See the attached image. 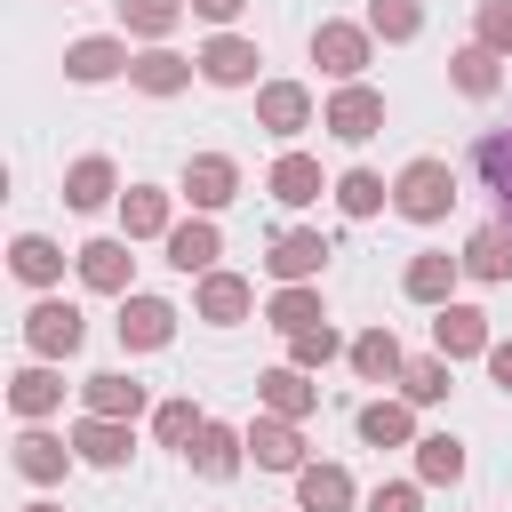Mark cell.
<instances>
[{
  "label": "cell",
  "instance_id": "cell-1",
  "mask_svg": "<svg viewBox=\"0 0 512 512\" xmlns=\"http://www.w3.org/2000/svg\"><path fill=\"white\" fill-rule=\"evenodd\" d=\"M392 208H400L408 224H440V216L456 208V168H448V160H408V168L392 176Z\"/></svg>",
  "mask_w": 512,
  "mask_h": 512
},
{
  "label": "cell",
  "instance_id": "cell-2",
  "mask_svg": "<svg viewBox=\"0 0 512 512\" xmlns=\"http://www.w3.org/2000/svg\"><path fill=\"white\" fill-rule=\"evenodd\" d=\"M80 336H88V320H80V304H64V296H40V304L24 312V352H32V360H72Z\"/></svg>",
  "mask_w": 512,
  "mask_h": 512
},
{
  "label": "cell",
  "instance_id": "cell-3",
  "mask_svg": "<svg viewBox=\"0 0 512 512\" xmlns=\"http://www.w3.org/2000/svg\"><path fill=\"white\" fill-rule=\"evenodd\" d=\"M368 40H376L368 24H336V16H328V24L312 32V64L344 88V80H360V72H368Z\"/></svg>",
  "mask_w": 512,
  "mask_h": 512
},
{
  "label": "cell",
  "instance_id": "cell-4",
  "mask_svg": "<svg viewBox=\"0 0 512 512\" xmlns=\"http://www.w3.org/2000/svg\"><path fill=\"white\" fill-rule=\"evenodd\" d=\"M320 128H328V136H344V144H368V136L384 128V96H376L368 80H344V88L328 96V112H320Z\"/></svg>",
  "mask_w": 512,
  "mask_h": 512
},
{
  "label": "cell",
  "instance_id": "cell-5",
  "mask_svg": "<svg viewBox=\"0 0 512 512\" xmlns=\"http://www.w3.org/2000/svg\"><path fill=\"white\" fill-rule=\"evenodd\" d=\"M256 128L280 136V144L304 136V128H312V88H304V80H264V88H256Z\"/></svg>",
  "mask_w": 512,
  "mask_h": 512
},
{
  "label": "cell",
  "instance_id": "cell-6",
  "mask_svg": "<svg viewBox=\"0 0 512 512\" xmlns=\"http://www.w3.org/2000/svg\"><path fill=\"white\" fill-rule=\"evenodd\" d=\"M112 328H120V344H128V352H160V344L176 336V304H168V296H136V288H128Z\"/></svg>",
  "mask_w": 512,
  "mask_h": 512
},
{
  "label": "cell",
  "instance_id": "cell-7",
  "mask_svg": "<svg viewBox=\"0 0 512 512\" xmlns=\"http://www.w3.org/2000/svg\"><path fill=\"white\" fill-rule=\"evenodd\" d=\"M232 192H240V160H232V152H192V160H184V200H192L200 216H216Z\"/></svg>",
  "mask_w": 512,
  "mask_h": 512
},
{
  "label": "cell",
  "instance_id": "cell-8",
  "mask_svg": "<svg viewBox=\"0 0 512 512\" xmlns=\"http://www.w3.org/2000/svg\"><path fill=\"white\" fill-rule=\"evenodd\" d=\"M432 344H440V360H472V352L488 360L496 336H488V312L480 304H440L432 312Z\"/></svg>",
  "mask_w": 512,
  "mask_h": 512
},
{
  "label": "cell",
  "instance_id": "cell-9",
  "mask_svg": "<svg viewBox=\"0 0 512 512\" xmlns=\"http://www.w3.org/2000/svg\"><path fill=\"white\" fill-rule=\"evenodd\" d=\"M72 448H80V464L120 472V464L136 456V432H128V416H80V424H72Z\"/></svg>",
  "mask_w": 512,
  "mask_h": 512
},
{
  "label": "cell",
  "instance_id": "cell-10",
  "mask_svg": "<svg viewBox=\"0 0 512 512\" xmlns=\"http://www.w3.org/2000/svg\"><path fill=\"white\" fill-rule=\"evenodd\" d=\"M72 264H80V280H88L96 296H128V280H136L128 232H120V240H88V248H72Z\"/></svg>",
  "mask_w": 512,
  "mask_h": 512
},
{
  "label": "cell",
  "instance_id": "cell-11",
  "mask_svg": "<svg viewBox=\"0 0 512 512\" xmlns=\"http://www.w3.org/2000/svg\"><path fill=\"white\" fill-rule=\"evenodd\" d=\"M248 456L264 464V472H304V432H296V416H256L248 424Z\"/></svg>",
  "mask_w": 512,
  "mask_h": 512
},
{
  "label": "cell",
  "instance_id": "cell-12",
  "mask_svg": "<svg viewBox=\"0 0 512 512\" xmlns=\"http://www.w3.org/2000/svg\"><path fill=\"white\" fill-rule=\"evenodd\" d=\"M256 64H264V56H256V40H240V32H216V40L200 48V80H208V88H248Z\"/></svg>",
  "mask_w": 512,
  "mask_h": 512
},
{
  "label": "cell",
  "instance_id": "cell-13",
  "mask_svg": "<svg viewBox=\"0 0 512 512\" xmlns=\"http://www.w3.org/2000/svg\"><path fill=\"white\" fill-rule=\"evenodd\" d=\"M192 72H200V56H176V48H144L136 64H128V88H144V96H184L192 88Z\"/></svg>",
  "mask_w": 512,
  "mask_h": 512
},
{
  "label": "cell",
  "instance_id": "cell-14",
  "mask_svg": "<svg viewBox=\"0 0 512 512\" xmlns=\"http://www.w3.org/2000/svg\"><path fill=\"white\" fill-rule=\"evenodd\" d=\"M456 280H464V256H440V248H424V256H408V272H400V288L416 296V304H456Z\"/></svg>",
  "mask_w": 512,
  "mask_h": 512
},
{
  "label": "cell",
  "instance_id": "cell-15",
  "mask_svg": "<svg viewBox=\"0 0 512 512\" xmlns=\"http://www.w3.org/2000/svg\"><path fill=\"white\" fill-rule=\"evenodd\" d=\"M8 408H16L24 424L56 416V408H64V376H56V360H32V368H16V376H8Z\"/></svg>",
  "mask_w": 512,
  "mask_h": 512
},
{
  "label": "cell",
  "instance_id": "cell-16",
  "mask_svg": "<svg viewBox=\"0 0 512 512\" xmlns=\"http://www.w3.org/2000/svg\"><path fill=\"white\" fill-rule=\"evenodd\" d=\"M256 400H264L272 416H296V424H304V416L320 408V384H312V368L288 360V368H264V376H256Z\"/></svg>",
  "mask_w": 512,
  "mask_h": 512
},
{
  "label": "cell",
  "instance_id": "cell-17",
  "mask_svg": "<svg viewBox=\"0 0 512 512\" xmlns=\"http://www.w3.org/2000/svg\"><path fill=\"white\" fill-rule=\"evenodd\" d=\"M184 456H192V472H200V480H232V472L248 464V432H232V424H216V416H208V424H200V440H192Z\"/></svg>",
  "mask_w": 512,
  "mask_h": 512
},
{
  "label": "cell",
  "instance_id": "cell-18",
  "mask_svg": "<svg viewBox=\"0 0 512 512\" xmlns=\"http://www.w3.org/2000/svg\"><path fill=\"white\" fill-rule=\"evenodd\" d=\"M120 232H128V240H168V232H176L168 192H160V184H128V192H120Z\"/></svg>",
  "mask_w": 512,
  "mask_h": 512
},
{
  "label": "cell",
  "instance_id": "cell-19",
  "mask_svg": "<svg viewBox=\"0 0 512 512\" xmlns=\"http://www.w3.org/2000/svg\"><path fill=\"white\" fill-rule=\"evenodd\" d=\"M320 264H328V240L320 232H280L272 248H264V272L288 288V280H320Z\"/></svg>",
  "mask_w": 512,
  "mask_h": 512
},
{
  "label": "cell",
  "instance_id": "cell-20",
  "mask_svg": "<svg viewBox=\"0 0 512 512\" xmlns=\"http://www.w3.org/2000/svg\"><path fill=\"white\" fill-rule=\"evenodd\" d=\"M248 304H256V288H248L240 272H200V296H192V312H200V320L240 328V320H248Z\"/></svg>",
  "mask_w": 512,
  "mask_h": 512
},
{
  "label": "cell",
  "instance_id": "cell-21",
  "mask_svg": "<svg viewBox=\"0 0 512 512\" xmlns=\"http://www.w3.org/2000/svg\"><path fill=\"white\" fill-rule=\"evenodd\" d=\"M264 192L272 200H288V208H312L320 192H336V184H320V160L312 152H280L272 160V176H264Z\"/></svg>",
  "mask_w": 512,
  "mask_h": 512
},
{
  "label": "cell",
  "instance_id": "cell-22",
  "mask_svg": "<svg viewBox=\"0 0 512 512\" xmlns=\"http://www.w3.org/2000/svg\"><path fill=\"white\" fill-rule=\"evenodd\" d=\"M104 200H120V168L104 160V152H88V160H72L64 168V208H104Z\"/></svg>",
  "mask_w": 512,
  "mask_h": 512
},
{
  "label": "cell",
  "instance_id": "cell-23",
  "mask_svg": "<svg viewBox=\"0 0 512 512\" xmlns=\"http://www.w3.org/2000/svg\"><path fill=\"white\" fill-rule=\"evenodd\" d=\"M80 400H88V416H128V424H136L152 392H144L136 376H120V368H104V376H88V384H80Z\"/></svg>",
  "mask_w": 512,
  "mask_h": 512
},
{
  "label": "cell",
  "instance_id": "cell-24",
  "mask_svg": "<svg viewBox=\"0 0 512 512\" xmlns=\"http://www.w3.org/2000/svg\"><path fill=\"white\" fill-rule=\"evenodd\" d=\"M360 440L368 448H416V400H368L360 408Z\"/></svg>",
  "mask_w": 512,
  "mask_h": 512
},
{
  "label": "cell",
  "instance_id": "cell-25",
  "mask_svg": "<svg viewBox=\"0 0 512 512\" xmlns=\"http://www.w3.org/2000/svg\"><path fill=\"white\" fill-rule=\"evenodd\" d=\"M296 512H352V472L344 464H304L296 472Z\"/></svg>",
  "mask_w": 512,
  "mask_h": 512
},
{
  "label": "cell",
  "instance_id": "cell-26",
  "mask_svg": "<svg viewBox=\"0 0 512 512\" xmlns=\"http://www.w3.org/2000/svg\"><path fill=\"white\" fill-rule=\"evenodd\" d=\"M472 168H480V184L496 192V216L512 224V128H488V136L472 144Z\"/></svg>",
  "mask_w": 512,
  "mask_h": 512
},
{
  "label": "cell",
  "instance_id": "cell-27",
  "mask_svg": "<svg viewBox=\"0 0 512 512\" xmlns=\"http://www.w3.org/2000/svg\"><path fill=\"white\" fill-rule=\"evenodd\" d=\"M136 56L120 48V40H72L64 48V80H80V88H96V80H112V72H128Z\"/></svg>",
  "mask_w": 512,
  "mask_h": 512
},
{
  "label": "cell",
  "instance_id": "cell-28",
  "mask_svg": "<svg viewBox=\"0 0 512 512\" xmlns=\"http://www.w3.org/2000/svg\"><path fill=\"white\" fill-rule=\"evenodd\" d=\"M216 256H224V232H216L208 216H192V224L168 232V264H176V272H216Z\"/></svg>",
  "mask_w": 512,
  "mask_h": 512
},
{
  "label": "cell",
  "instance_id": "cell-29",
  "mask_svg": "<svg viewBox=\"0 0 512 512\" xmlns=\"http://www.w3.org/2000/svg\"><path fill=\"white\" fill-rule=\"evenodd\" d=\"M368 384H400V368H408V352H400V336L392 328H368V336H352V352H344Z\"/></svg>",
  "mask_w": 512,
  "mask_h": 512
},
{
  "label": "cell",
  "instance_id": "cell-30",
  "mask_svg": "<svg viewBox=\"0 0 512 512\" xmlns=\"http://www.w3.org/2000/svg\"><path fill=\"white\" fill-rule=\"evenodd\" d=\"M80 448L72 440H56V432H24L16 440V472L32 480V488H48V480H64V464H72Z\"/></svg>",
  "mask_w": 512,
  "mask_h": 512
},
{
  "label": "cell",
  "instance_id": "cell-31",
  "mask_svg": "<svg viewBox=\"0 0 512 512\" xmlns=\"http://www.w3.org/2000/svg\"><path fill=\"white\" fill-rule=\"evenodd\" d=\"M464 272H472V280H512V224H504V216L464 240Z\"/></svg>",
  "mask_w": 512,
  "mask_h": 512
},
{
  "label": "cell",
  "instance_id": "cell-32",
  "mask_svg": "<svg viewBox=\"0 0 512 512\" xmlns=\"http://www.w3.org/2000/svg\"><path fill=\"white\" fill-rule=\"evenodd\" d=\"M8 264H16V280H24V288H56V280H64V248H56V240H40V232H16Z\"/></svg>",
  "mask_w": 512,
  "mask_h": 512
},
{
  "label": "cell",
  "instance_id": "cell-33",
  "mask_svg": "<svg viewBox=\"0 0 512 512\" xmlns=\"http://www.w3.org/2000/svg\"><path fill=\"white\" fill-rule=\"evenodd\" d=\"M264 320H272L280 336H296V328H320L328 312H320V288H312V280H288V288L264 304Z\"/></svg>",
  "mask_w": 512,
  "mask_h": 512
},
{
  "label": "cell",
  "instance_id": "cell-34",
  "mask_svg": "<svg viewBox=\"0 0 512 512\" xmlns=\"http://www.w3.org/2000/svg\"><path fill=\"white\" fill-rule=\"evenodd\" d=\"M496 64H504V56L472 40V48H456V56H448V80H456L464 96H496V88H504V72H496Z\"/></svg>",
  "mask_w": 512,
  "mask_h": 512
},
{
  "label": "cell",
  "instance_id": "cell-35",
  "mask_svg": "<svg viewBox=\"0 0 512 512\" xmlns=\"http://www.w3.org/2000/svg\"><path fill=\"white\" fill-rule=\"evenodd\" d=\"M416 480H432V488H456V480H464V440H448V432H424V440H416Z\"/></svg>",
  "mask_w": 512,
  "mask_h": 512
},
{
  "label": "cell",
  "instance_id": "cell-36",
  "mask_svg": "<svg viewBox=\"0 0 512 512\" xmlns=\"http://www.w3.org/2000/svg\"><path fill=\"white\" fill-rule=\"evenodd\" d=\"M384 200H392V184H384L376 168H344V176H336V208H344V216H376Z\"/></svg>",
  "mask_w": 512,
  "mask_h": 512
},
{
  "label": "cell",
  "instance_id": "cell-37",
  "mask_svg": "<svg viewBox=\"0 0 512 512\" xmlns=\"http://www.w3.org/2000/svg\"><path fill=\"white\" fill-rule=\"evenodd\" d=\"M200 424H208V416H200L192 400H160V408H152V440H160V448H192Z\"/></svg>",
  "mask_w": 512,
  "mask_h": 512
},
{
  "label": "cell",
  "instance_id": "cell-38",
  "mask_svg": "<svg viewBox=\"0 0 512 512\" xmlns=\"http://www.w3.org/2000/svg\"><path fill=\"white\" fill-rule=\"evenodd\" d=\"M368 32L376 40H416L424 32V0H368Z\"/></svg>",
  "mask_w": 512,
  "mask_h": 512
},
{
  "label": "cell",
  "instance_id": "cell-39",
  "mask_svg": "<svg viewBox=\"0 0 512 512\" xmlns=\"http://www.w3.org/2000/svg\"><path fill=\"white\" fill-rule=\"evenodd\" d=\"M176 16H184V0H120V24H128L136 40H168Z\"/></svg>",
  "mask_w": 512,
  "mask_h": 512
},
{
  "label": "cell",
  "instance_id": "cell-40",
  "mask_svg": "<svg viewBox=\"0 0 512 512\" xmlns=\"http://www.w3.org/2000/svg\"><path fill=\"white\" fill-rule=\"evenodd\" d=\"M400 400H416V408L448 400V360H440V352H432V360H408V368H400Z\"/></svg>",
  "mask_w": 512,
  "mask_h": 512
},
{
  "label": "cell",
  "instance_id": "cell-41",
  "mask_svg": "<svg viewBox=\"0 0 512 512\" xmlns=\"http://www.w3.org/2000/svg\"><path fill=\"white\" fill-rule=\"evenodd\" d=\"M336 352H352V344H344V336H336L328 320H320V328H296V336H288V360H296V368H328Z\"/></svg>",
  "mask_w": 512,
  "mask_h": 512
},
{
  "label": "cell",
  "instance_id": "cell-42",
  "mask_svg": "<svg viewBox=\"0 0 512 512\" xmlns=\"http://www.w3.org/2000/svg\"><path fill=\"white\" fill-rule=\"evenodd\" d=\"M472 32H480V48L512 56V0H480V8H472Z\"/></svg>",
  "mask_w": 512,
  "mask_h": 512
},
{
  "label": "cell",
  "instance_id": "cell-43",
  "mask_svg": "<svg viewBox=\"0 0 512 512\" xmlns=\"http://www.w3.org/2000/svg\"><path fill=\"white\" fill-rule=\"evenodd\" d=\"M368 512H424V496H416V480H384L368 496Z\"/></svg>",
  "mask_w": 512,
  "mask_h": 512
},
{
  "label": "cell",
  "instance_id": "cell-44",
  "mask_svg": "<svg viewBox=\"0 0 512 512\" xmlns=\"http://www.w3.org/2000/svg\"><path fill=\"white\" fill-rule=\"evenodd\" d=\"M184 8H192V16H208V24H232L248 0H184Z\"/></svg>",
  "mask_w": 512,
  "mask_h": 512
},
{
  "label": "cell",
  "instance_id": "cell-45",
  "mask_svg": "<svg viewBox=\"0 0 512 512\" xmlns=\"http://www.w3.org/2000/svg\"><path fill=\"white\" fill-rule=\"evenodd\" d=\"M488 376L512 392V336H504V344H488Z\"/></svg>",
  "mask_w": 512,
  "mask_h": 512
},
{
  "label": "cell",
  "instance_id": "cell-46",
  "mask_svg": "<svg viewBox=\"0 0 512 512\" xmlns=\"http://www.w3.org/2000/svg\"><path fill=\"white\" fill-rule=\"evenodd\" d=\"M24 512H64V504H48V496H40V504H24Z\"/></svg>",
  "mask_w": 512,
  "mask_h": 512
}]
</instances>
